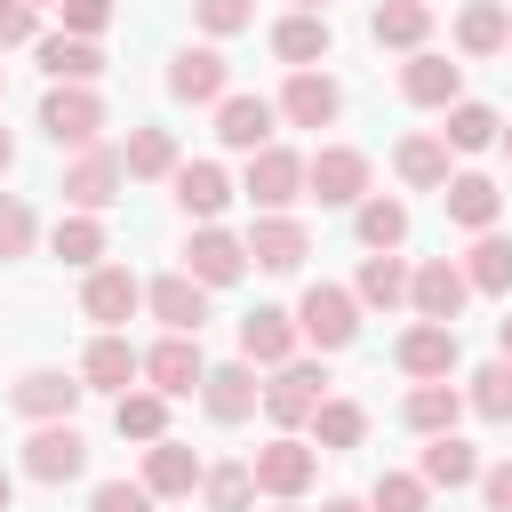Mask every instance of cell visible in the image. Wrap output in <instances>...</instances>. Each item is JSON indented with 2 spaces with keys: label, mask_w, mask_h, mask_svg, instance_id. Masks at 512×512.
I'll return each mask as SVG.
<instances>
[{
  "label": "cell",
  "mask_w": 512,
  "mask_h": 512,
  "mask_svg": "<svg viewBox=\"0 0 512 512\" xmlns=\"http://www.w3.org/2000/svg\"><path fill=\"white\" fill-rule=\"evenodd\" d=\"M352 232H360V248H368V256H384V248H400V240H408V208H400L392 192H368V200L352 208Z\"/></svg>",
  "instance_id": "39"
},
{
  "label": "cell",
  "mask_w": 512,
  "mask_h": 512,
  "mask_svg": "<svg viewBox=\"0 0 512 512\" xmlns=\"http://www.w3.org/2000/svg\"><path fill=\"white\" fill-rule=\"evenodd\" d=\"M48 248H56L64 264H80V272H88V264H104V256H112V232H104V216H80V208H72V216H56Z\"/></svg>",
  "instance_id": "40"
},
{
  "label": "cell",
  "mask_w": 512,
  "mask_h": 512,
  "mask_svg": "<svg viewBox=\"0 0 512 512\" xmlns=\"http://www.w3.org/2000/svg\"><path fill=\"white\" fill-rule=\"evenodd\" d=\"M104 96H96V80H48V96H40V128H48V144H64V152H80V144H96L104 136Z\"/></svg>",
  "instance_id": "1"
},
{
  "label": "cell",
  "mask_w": 512,
  "mask_h": 512,
  "mask_svg": "<svg viewBox=\"0 0 512 512\" xmlns=\"http://www.w3.org/2000/svg\"><path fill=\"white\" fill-rule=\"evenodd\" d=\"M496 152H504V160H512V120H504V128H496Z\"/></svg>",
  "instance_id": "54"
},
{
  "label": "cell",
  "mask_w": 512,
  "mask_h": 512,
  "mask_svg": "<svg viewBox=\"0 0 512 512\" xmlns=\"http://www.w3.org/2000/svg\"><path fill=\"white\" fill-rule=\"evenodd\" d=\"M176 160H184V152H176V136H168V128H152V120H144V128H128V144H120L128 184H168V176H176Z\"/></svg>",
  "instance_id": "29"
},
{
  "label": "cell",
  "mask_w": 512,
  "mask_h": 512,
  "mask_svg": "<svg viewBox=\"0 0 512 512\" xmlns=\"http://www.w3.org/2000/svg\"><path fill=\"white\" fill-rule=\"evenodd\" d=\"M32 8H40V0H32Z\"/></svg>",
  "instance_id": "60"
},
{
  "label": "cell",
  "mask_w": 512,
  "mask_h": 512,
  "mask_svg": "<svg viewBox=\"0 0 512 512\" xmlns=\"http://www.w3.org/2000/svg\"><path fill=\"white\" fill-rule=\"evenodd\" d=\"M368 40L416 56V48L432 40V0H376V8H368Z\"/></svg>",
  "instance_id": "28"
},
{
  "label": "cell",
  "mask_w": 512,
  "mask_h": 512,
  "mask_svg": "<svg viewBox=\"0 0 512 512\" xmlns=\"http://www.w3.org/2000/svg\"><path fill=\"white\" fill-rule=\"evenodd\" d=\"M272 96H248V88H224L216 96V144L224 152H264L272 144Z\"/></svg>",
  "instance_id": "16"
},
{
  "label": "cell",
  "mask_w": 512,
  "mask_h": 512,
  "mask_svg": "<svg viewBox=\"0 0 512 512\" xmlns=\"http://www.w3.org/2000/svg\"><path fill=\"white\" fill-rule=\"evenodd\" d=\"M464 408H472L480 424H512V360L472 368V376H464Z\"/></svg>",
  "instance_id": "42"
},
{
  "label": "cell",
  "mask_w": 512,
  "mask_h": 512,
  "mask_svg": "<svg viewBox=\"0 0 512 512\" xmlns=\"http://www.w3.org/2000/svg\"><path fill=\"white\" fill-rule=\"evenodd\" d=\"M296 8H320V16H328V0H296Z\"/></svg>",
  "instance_id": "56"
},
{
  "label": "cell",
  "mask_w": 512,
  "mask_h": 512,
  "mask_svg": "<svg viewBox=\"0 0 512 512\" xmlns=\"http://www.w3.org/2000/svg\"><path fill=\"white\" fill-rule=\"evenodd\" d=\"M504 40H512V8L504 0H472L464 16H456V48L480 64V56H504Z\"/></svg>",
  "instance_id": "37"
},
{
  "label": "cell",
  "mask_w": 512,
  "mask_h": 512,
  "mask_svg": "<svg viewBox=\"0 0 512 512\" xmlns=\"http://www.w3.org/2000/svg\"><path fill=\"white\" fill-rule=\"evenodd\" d=\"M304 352V336H296V312H280V304H256L248 320H240V360L248 368H280V360H296Z\"/></svg>",
  "instance_id": "20"
},
{
  "label": "cell",
  "mask_w": 512,
  "mask_h": 512,
  "mask_svg": "<svg viewBox=\"0 0 512 512\" xmlns=\"http://www.w3.org/2000/svg\"><path fill=\"white\" fill-rule=\"evenodd\" d=\"M184 272H192L200 288H232V280L248 272V240L224 232V224H192V240H184Z\"/></svg>",
  "instance_id": "12"
},
{
  "label": "cell",
  "mask_w": 512,
  "mask_h": 512,
  "mask_svg": "<svg viewBox=\"0 0 512 512\" xmlns=\"http://www.w3.org/2000/svg\"><path fill=\"white\" fill-rule=\"evenodd\" d=\"M200 408H208L216 424H248V416L264 408V384H256V368H248V360H224V368H208V376H200Z\"/></svg>",
  "instance_id": "22"
},
{
  "label": "cell",
  "mask_w": 512,
  "mask_h": 512,
  "mask_svg": "<svg viewBox=\"0 0 512 512\" xmlns=\"http://www.w3.org/2000/svg\"><path fill=\"white\" fill-rule=\"evenodd\" d=\"M200 472H208V464H200L184 440H168V432H160V440L144 448V472H136V480L152 488V504H176V496H192V488H200Z\"/></svg>",
  "instance_id": "25"
},
{
  "label": "cell",
  "mask_w": 512,
  "mask_h": 512,
  "mask_svg": "<svg viewBox=\"0 0 512 512\" xmlns=\"http://www.w3.org/2000/svg\"><path fill=\"white\" fill-rule=\"evenodd\" d=\"M504 56H512V40H504Z\"/></svg>",
  "instance_id": "59"
},
{
  "label": "cell",
  "mask_w": 512,
  "mask_h": 512,
  "mask_svg": "<svg viewBox=\"0 0 512 512\" xmlns=\"http://www.w3.org/2000/svg\"><path fill=\"white\" fill-rule=\"evenodd\" d=\"M464 304H472V280H464L456 256H432V264L408 272V312H416V320H456Z\"/></svg>",
  "instance_id": "13"
},
{
  "label": "cell",
  "mask_w": 512,
  "mask_h": 512,
  "mask_svg": "<svg viewBox=\"0 0 512 512\" xmlns=\"http://www.w3.org/2000/svg\"><path fill=\"white\" fill-rule=\"evenodd\" d=\"M120 184H128V168H120V144H80L72 160H64V208H80V216H104L112 200H120Z\"/></svg>",
  "instance_id": "5"
},
{
  "label": "cell",
  "mask_w": 512,
  "mask_h": 512,
  "mask_svg": "<svg viewBox=\"0 0 512 512\" xmlns=\"http://www.w3.org/2000/svg\"><path fill=\"white\" fill-rule=\"evenodd\" d=\"M368 152L360 144H320L312 160H304V200H320V208H360L368 200Z\"/></svg>",
  "instance_id": "4"
},
{
  "label": "cell",
  "mask_w": 512,
  "mask_h": 512,
  "mask_svg": "<svg viewBox=\"0 0 512 512\" xmlns=\"http://www.w3.org/2000/svg\"><path fill=\"white\" fill-rule=\"evenodd\" d=\"M240 192H248V208H256V216H280V208H296V200H304V152H288V144H264V152H248V176H240Z\"/></svg>",
  "instance_id": "6"
},
{
  "label": "cell",
  "mask_w": 512,
  "mask_h": 512,
  "mask_svg": "<svg viewBox=\"0 0 512 512\" xmlns=\"http://www.w3.org/2000/svg\"><path fill=\"white\" fill-rule=\"evenodd\" d=\"M400 96H408L416 112H448V104L464 96V64H448L440 48H416V56L400 64Z\"/></svg>",
  "instance_id": "17"
},
{
  "label": "cell",
  "mask_w": 512,
  "mask_h": 512,
  "mask_svg": "<svg viewBox=\"0 0 512 512\" xmlns=\"http://www.w3.org/2000/svg\"><path fill=\"white\" fill-rule=\"evenodd\" d=\"M200 376H208V360H200V336H160V344L144 352V384H152V392H168V400L200 392Z\"/></svg>",
  "instance_id": "24"
},
{
  "label": "cell",
  "mask_w": 512,
  "mask_h": 512,
  "mask_svg": "<svg viewBox=\"0 0 512 512\" xmlns=\"http://www.w3.org/2000/svg\"><path fill=\"white\" fill-rule=\"evenodd\" d=\"M240 240H248V264H256V272H296V264L312 256V232H304L288 208H280V216H256Z\"/></svg>",
  "instance_id": "19"
},
{
  "label": "cell",
  "mask_w": 512,
  "mask_h": 512,
  "mask_svg": "<svg viewBox=\"0 0 512 512\" xmlns=\"http://www.w3.org/2000/svg\"><path fill=\"white\" fill-rule=\"evenodd\" d=\"M40 40V8L32 0H0V48H32Z\"/></svg>",
  "instance_id": "48"
},
{
  "label": "cell",
  "mask_w": 512,
  "mask_h": 512,
  "mask_svg": "<svg viewBox=\"0 0 512 512\" xmlns=\"http://www.w3.org/2000/svg\"><path fill=\"white\" fill-rule=\"evenodd\" d=\"M360 440H368V408L328 392V400L312 408V448H320V456H344V448H360Z\"/></svg>",
  "instance_id": "38"
},
{
  "label": "cell",
  "mask_w": 512,
  "mask_h": 512,
  "mask_svg": "<svg viewBox=\"0 0 512 512\" xmlns=\"http://www.w3.org/2000/svg\"><path fill=\"white\" fill-rule=\"evenodd\" d=\"M296 336L328 360V352H344V344H360V296L352 288H336V280H312L304 288V304H296Z\"/></svg>",
  "instance_id": "2"
},
{
  "label": "cell",
  "mask_w": 512,
  "mask_h": 512,
  "mask_svg": "<svg viewBox=\"0 0 512 512\" xmlns=\"http://www.w3.org/2000/svg\"><path fill=\"white\" fill-rule=\"evenodd\" d=\"M0 96H8V64H0Z\"/></svg>",
  "instance_id": "57"
},
{
  "label": "cell",
  "mask_w": 512,
  "mask_h": 512,
  "mask_svg": "<svg viewBox=\"0 0 512 512\" xmlns=\"http://www.w3.org/2000/svg\"><path fill=\"white\" fill-rule=\"evenodd\" d=\"M192 24H200L208 40H232V32L256 24V0H192Z\"/></svg>",
  "instance_id": "46"
},
{
  "label": "cell",
  "mask_w": 512,
  "mask_h": 512,
  "mask_svg": "<svg viewBox=\"0 0 512 512\" xmlns=\"http://www.w3.org/2000/svg\"><path fill=\"white\" fill-rule=\"evenodd\" d=\"M464 264V280H472V296H512V240L488 224V232H472V248L456 256Z\"/></svg>",
  "instance_id": "33"
},
{
  "label": "cell",
  "mask_w": 512,
  "mask_h": 512,
  "mask_svg": "<svg viewBox=\"0 0 512 512\" xmlns=\"http://www.w3.org/2000/svg\"><path fill=\"white\" fill-rule=\"evenodd\" d=\"M200 496H208V512H256V472L248 464H208Z\"/></svg>",
  "instance_id": "43"
},
{
  "label": "cell",
  "mask_w": 512,
  "mask_h": 512,
  "mask_svg": "<svg viewBox=\"0 0 512 512\" xmlns=\"http://www.w3.org/2000/svg\"><path fill=\"white\" fill-rule=\"evenodd\" d=\"M328 48H336V32H328V16H320V8H288V16L272 24V56H280L288 72L328 64Z\"/></svg>",
  "instance_id": "26"
},
{
  "label": "cell",
  "mask_w": 512,
  "mask_h": 512,
  "mask_svg": "<svg viewBox=\"0 0 512 512\" xmlns=\"http://www.w3.org/2000/svg\"><path fill=\"white\" fill-rule=\"evenodd\" d=\"M32 240H40V216H32V200H24V192H0V264L32 256Z\"/></svg>",
  "instance_id": "45"
},
{
  "label": "cell",
  "mask_w": 512,
  "mask_h": 512,
  "mask_svg": "<svg viewBox=\"0 0 512 512\" xmlns=\"http://www.w3.org/2000/svg\"><path fill=\"white\" fill-rule=\"evenodd\" d=\"M352 296H360V312H400V304H408V264H400V248H384V256H360V280H352Z\"/></svg>",
  "instance_id": "35"
},
{
  "label": "cell",
  "mask_w": 512,
  "mask_h": 512,
  "mask_svg": "<svg viewBox=\"0 0 512 512\" xmlns=\"http://www.w3.org/2000/svg\"><path fill=\"white\" fill-rule=\"evenodd\" d=\"M320 400H328V368H320V360H304V352H296V360H280V368H272V384H264V416H272L280 432L312 424V408H320Z\"/></svg>",
  "instance_id": "7"
},
{
  "label": "cell",
  "mask_w": 512,
  "mask_h": 512,
  "mask_svg": "<svg viewBox=\"0 0 512 512\" xmlns=\"http://www.w3.org/2000/svg\"><path fill=\"white\" fill-rule=\"evenodd\" d=\"M320 512H368V496H328Z\"/></svg>",
  "instance_id": "52"
},
{
  "label": "cell",
  "mask_w": 512,
  "mask_h": 512,
  "mask_svg": "<svg viewBox=\"0 0 512 512\" xmlns=\"http://www.w3.org/2000/svg\"><path fill=\"white\" fill-rule=\"evenodd\" d=\"M248 472H256V496L296 504V496L320 480V448H312V440H296V432H272V440L248 456Z\"/></svg>",
  "instance_id": "3"
},
{
  "label": "cell",
  "mask_w": 512,
  "mask_h": 512,
  "mask_svg": "<svg viewBox=\"0 0 512 512\" xmlns=\"http://www.w3.org/2000/svg\"><path fill=\"white\" fill-rule=\"evenodd\" d=\"M496 128H504V112H496V104H472V96H456V104H448V128H440V144H448V152H488V144H496Z\"/></svg>",
  "instance_id": "41"
},
{
  "label": "cell",
  "mask_w": 512,
  "mask_h": 512,
  "mask_svg": "<svg viewBox=\"0 0 512 512\" xmlns=\"http://www.w3.org/2000/svg\"><path fill=\"white\" fill-rule=\"evenodd\" d=\"M8 496H16V480H8V472H0V512H8Z\"/></svg>",
  "instance_id": "55"
},
{
  "label": "cell",
  "mask_w": 512,
  "mask_h": 512,
  "mask_svg": "<svg viewBox=\"0 0 512 512\" xmlns=\"http://www.w3.org/2000/svg\"><path fill=\"white\" fill-rule=\"evenodd\" d=\"M448 160H456V152H448V144H440V136H424V128H416V136H400V144H392V168H400V184H408V192H440V184H448V176H456V168H448Z\"/></svg>",
  "instance_id": "30"
},
{
  "label": "cell",
  "mask_w": 512,
  "mask_h": 512,
  "mask_svg": "<svg viewBox=\"0 0 512 512\" xmlns=\"http://www.w3.org/2000/svg\"><path fill=\"white\" fill-rule=\"evenodd\" d=\"M472 488H480V504H488V512H512V456H504V464H480V480H472Z\"/></svg>",
  "instance_id": "50"
},
{
  "label": "cell",
  "mask_w": 512,
  "mask_h": 512,
  "mask_svg": "<svg viewBox=\"0 0 512 512\" xmlns=\"http://www.w3.org/2000/svg\"><path fill=\"white\" fill-rule=\"evenodd\" d=\"M64 8V32H80V40H104V24H112V0H56Z\"/></svg>",
  "instance_id": "49"
},
{
  "label": "cell",
  "mask_w": 512,
  "mask_h": 512,
  "mask_svg": "<svg viewBox=\"0 0 512 512\" xmlns=\"http://www.w3.org/2000/svg\"><path fill=\"white\" fill-rule=\"evenodd\" d=\"M272 112H280L288 128H336V120H344V88H336L320 64H304V72H288V88L272 96Z\"/></svg>",
  "instance_id": "10"
},
{
  "label": "cell",
  "mask_w": 512,
  "mask_h": 512,
  "mask_svg": "<svg viewBox=\"0 0 512 512\" xmlns=\"http://www.w3.org/2000/svg\"><path fill=\"white\" fill-rule=\"evenodd\" d=\"M112 432L152 448V440L168 432V392H152V384H128V392H112Z\"/></svg>",
  "instance_id": "36"
},
{
  "label": "cell",
  "mask_w": 512,
  "mask_h": 512,
  "mask_svg": "<svg viewBox=\"0 0 512 512\" xmlns=\"http://www.w3.org/2000/svg\"><path fill=\"white\" fill-rule=\"evenodd\" d=\"M8 168H16V136L0 128V176H8Z\"/></svg>",
  "instance_id": "53"
},
{
  "label": "cell",
  "mask_w": 512,
  "mask_h": 512,
  "mask_svg": "<svg viewBox=\"0 0 512 512\" xmlns=\"http://www.w3.org/2000/svg\"><path fill=\"white\" fill-rule=\"evenodd\" d=\"M232 88V64H224V48L216 40H200V48H176L168 56V96L176 104H216Z\"/></svg>",
  "instance_id": "15"
},
{
  "label": "cell",
  "mask_w": 512,
  "mask_h": 512,
  "mask_svg": "<svg viewBox=\"0 0 512 512\" xmlns=\"http://www.w3.org/2000/svg\"><path fill=\"white\" fill-rule=\"evenodd\" d=\"M440 208H448V224H464V232H488V224L504 216V192H496V176H480V168H456V176L440 184Z\"/></svg>",
  "instance_id": "27"
},
{
  "label": "cell",
  "mask_w": 512,
  "mask_h": 512,
  "mask_svg": "<svg viewBox=\"0 0 512 512\" xmlns=\"http://www.w3.org/2000/svg\"><path fill=\"white\" fill-rule=\"evenodd\" d=\"M32 56H40V72H48V80H96V72H104V48H96V40H80V32H40V40H32Z\"/></svg>",
  "instance_id": "34"
},
{
  "label": "cell",
  "mask_w": 512,
  "mask_h": 512,
  "mask_svg": "<svg viewBox=\"0 0 512 512\" xmlns=\"http://www.w3.org/2000/svg\"><path fill=\"white\" fill-rule=\"evenodd\" d=\"M80 312H88L96 328H128V320L144 312V280H136L128 264H88V280H80Z\"/></svg>",
  "instance_id": "11"
},
{
  "label": "cell",
  "mask_w": 512,
  "mask_h": 512,
  "mask_svg": "<svg viewBox=\"0 0 512 512\" xmlns=\"http://www.w3.org/2000/svg\"><path fill=\"white\" fill-rule=\"evenodd\" d=\"M416 472H424V488H472L480 480V448L456 440V432H432L424 456H416Z\"/></svg>",
  "instance_id": "32"
},
{
  "label": "cell",
  "mask_w": 512,
  "mask_h": 512,
  "mask_svg": "<svg viewBox=\"0 0 512 512\" xmlns=\"http://www.w3.org/2000/svg\"><path fill=\"white\" fill-rule=\"evenodd\" d=\"M368 512H432V488H424V472H376V488H368Z\"/></svg>",
  "instance_id": "44"
},
{
  "label": "cell",
  "mask_w": 512,
  "mask_h": 512,
  "mask_svg": "<svg viewBox=\"0 0 512 512\" xmlns=\"http://www.w3.org/2000/svg\"><path fill=\"white\" fill-rule=\"evenodd\" d=\"M144 312H152L168 336H200V328H208V288H200L192 272H160V280H144Z\"/></svg>",
  "instance_id": "14"
},
{
  "label": "cell",
  "mask_w": 512,
  "mask_h": 512,
  "mask_svg": "<svg viewBox=\"0 0 512 512\" xmlns=\"http://www.w3.org/2000/svg\"><path fill=\"white\" fill-rule=\"evenodd\" d=\"M24 472H32L40 488H64V480H80V472H88V440H80V424H72V416H56V424H32V440H24Z\"/></svg>",
  "instance_id": "8"
},
{
  "label": "cell",
  "mask_w": 512,
  "mask_h": 512,
  "mask_svg": "<svg viewBox=\"0 0 512 512\" xmlns=\"http://www.w3.org/2000/svg\"><path fill=\"white\" fill-rule=\"evenodd\" d=\"M272 512H304V504H272Z\"/></svg>",
  "instance_id": "58"
},
{
  "label": "cell",
  "mask_w": 512,
  "mask_h": 512,
  "mask_svg": "<svg viewBox=\"0 0 512 512\" xmlns=\"http://www.w3.org/2000/svg\"><path fill=\"white\" fill-rule=\"evenodd\" d=\"M80 376H64V368H24L16 376V392H8V408L16 416H32V424H56V416H72L80 408Z\"/></svg>",
  "instance_id": "21"
},
{
  "label": "cell",
  "mask_w": 512,
  "mask_h": 512,
  "mask_svg": "<svg viewBox=\"0 0 512 512\" xmlns=\"http://www.w3.org/2000/svg\"><path fill=\"white\" fill-rule=\"evenodd\" d=\"M392 360H400V376H416V384H432V376H456V368H464L456 320H416V328H400Z\"/></svg>",
  "instance_id": "9"
},
{
  "label": "cell",
  "mask_w": 512,
  "mask_h": 512,
  "mask_svg": "<svg viewBox=\"0 0 512 512\" xmlns=\"http://www.w3.org/2000/svg\"><path fill=\"white\" fill-rule=\"evenodd\" d=\"M456 416H464V392H456V376H432V384H416L408 400H400V424L408 432H456Z\"/></svg>",
  "instance_id": "31"
},
{
  "label": "cell",
  "mask_w": 512,
  "mask_h": 512,
  "mask_svg": "<svg viewBox=\"0 0 512 512\" xmlns=\"http://www.w3.org/2000/svg\"><path fill=\"white\" fill-rule=\"evenodd\" d=\"M496 360H512V312L496 320Z\"/></svg>",
  "instance_id": "51"
},
{
  "label": "cell",
  "mask_w": 512,
  "mask_h": 512,
  "mask_svg": "<svg viewBox=\"0 0 512 512\" xmlns=\"http://www.w3.org/2000/svg\"><path fill=\"white\" fill-rule=\"evenodd\" d=\"M88 512H152V488L144 480H96Z\"/></svg>",
  "instance_id": "47"
},
{
  "label": "cell",
  "mask_w": 512,
  "mask_h": 512,
  "mask_svg": "<svg viewBox=\"0 0 512 512\" xmlns=\"http://www.w3.org/2000/svg\"><path fill=\"white\" fill-rule=\"evenodd\" d=\"M168 192H176V208L192 216V224H216L224 208H232V176L216 168V160H176V176H168Z\"/></svg>",
  "instance_id": "18"
},
{
  "label": "cell",
  "mask_w": 512,
  "mask_h": 512,
  "mask_svg": "<svg viewBox=\"0 0 512 512\" xmlns=\"http://www.w3.org/2000/svg\"><path fill=\"white\" fill-rule=\"evenodd\" d=\"M136 376H144V352H136L120 328H96V344L80 352V384H88V392H128Z\"/></svg>",
  "instance_id": "23"
}]
</instances>
